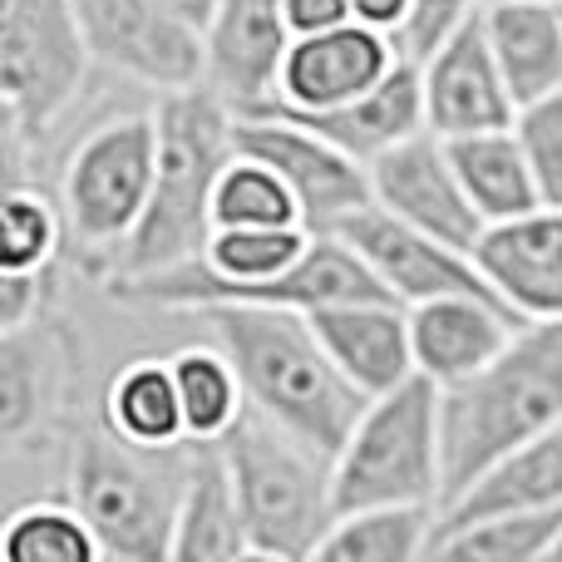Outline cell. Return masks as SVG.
Returning <instances> with one entry per match:
<instances>
[{
	"instance_id": "obj_1",
	"label": "cell",
	"mask_w": 562,
	"mask_h": 562,
	"mask_svg": "<svg viewBox=\"0 0 562 562\" xmlns=\"http://www.w3.org/2000/svg\"><path fill=\"white\" fill-rule=\"evenodd\" d=\"M188 316H203L207 336L233 356L247 409L296 435L316 454H340L366 409V395L330 360L306 311L267 301H213Z\"/></svg>"
},
{
	"instance_id": "obj_2",
	"label": "cell",
	"mask_w": 562,
	"mask_h": 562,
	"mask_svg": "<svg viewBox=\"0 0 562 562\" xmlns=\"http://www.w3.org/2000/svg\"><path fill=\"white\" fill-rule=\"evenodd\" d=\"M445 504L494 459L562 429V321H524L474 375L439 385Z\"/></svg>"
},
{
	"instance_id": "obj_3",
	"label": "cell",
	"mask_w": 562,
	"mask_h": 562,
	"mask_svg": "<svg viewBox=\"0 0 562 562\" xmlns=\"http://www.w3.org/2000/svg\"><path fill=\"white\" fill-rule=\"evenodd\" d=\"M158 114V178L144 223L119 247V272H164L207 252L217 233L213 198L227 164L237 158V109L213 85L173 89Z\"/></svg>"
},
{
	"instance_id": "obj_4",
	"label": "cell",
	"mask_w": 562,
	"mask_h": 562,
	"mask_svg": "<svg viewBox=\"0 0 562 562\" xmlns=\"http://www.w3.org/2000/svg\"><path fill=\"white\" fill-rule=\"evenodd\" d=\"M193 445H128L114 429L85 435L69 469V504L89 518L104 558L119 562H173L178 498L188 484Z\"/></svg>"
},
{
	"instance_id": "obj_5",
	"label": "cell",
	"mask_w": 562,
	"mask_h": 562,
	"mask_svg": "<svg viewBox=\"0 0 562 562\" xmlns=\"http://www.w3.org/2000/svg\"><path fill=\"white\" fill-rule=\"evenodd\" d=\"M217 445L233 464L252 558H316L321 538L340 518L330 459L301 445L296 435H286L272 419H262L257 409H243V419Z\"/></svg>"
},
{
	"instance_id": "obj_6",
	"label": "cell",
	"mask_w": 562,
	"mask_h": 562,
	"mask_svg": "<svg viewBox=\"0 0 562 562\" xmlns=\"http://www.w3.org/2000/svg\"><path fill=\"white\" fill-rule=\"evenodd\" d=\"M336 508L375 504H439L445 508V425H439V385L409 375L405 385L366 400L350 439L330 459Z\"/></svg>"
},
{
	"instance_id": "obj_7",
	"label": "cell",
	"mask_w": 562,
	"mask_h": 562,
	"mask_svg": "<svg viewBox=\"0 0 562 562\" xmlns=\"http://www.w3.org/2000/svg\"><path fill=\"white\" fill-rule=\"evenodd\" d=\"M94 65L75 0H0V99L5 138H40L85 89Z\"/></svg>"
},
{
	"instance_id": "obj_8",
	"label": "cell",
	"mask_w": 562,
	"mask_h": 562,
	"mask_svg": "<svg viewBox=\"0 0 562 562\" xmlns=\"http://www.w3.org/2000/svg\"><path fill=\"white\" fill-rule=\"evenodd\" d=\"M154 178H158V114L109 119L69 154L65 227L85 247H124L148 213Z\"/></svg>"
},
{
	"instance_id": "obj_9",
	"label": "cell",
	"mask_w": 562,
	"mask_h": 562,
	"mask_svg": "<svg viewBox=\"0 0 562 562\" xmlns=\"http://www.w3.org/2000/svg\"><path fill=\"white\" fill-rule=\"evenodd\" d=\"M75 10L94 65L138 79L158 94L207 85L203 25L168 10L164 0H75Z\"/></svg>"
},
{
	"instance_id": "obj_10",
	"label": "cell",
	"mask_w": 562,
	"mask_h": 562,
	"mask_svg": "<svg viewBox=\"0 0 562 562\" xmlns=\"http://www.w3.org/2000/svg\"><path fill=\"white\" fill-rule=\"evenodd\" d=\"M237 148L286 178L311 233H336L356 207L375 203L370 198V168L340 144H330L326 134H316L311 124L281 114V109L237 114Z\"/></svg>"
},
{
	"instance_id": "obj_11",
	"label": "cell",
	"mask_w": 562,
	"mask_h": 562,
	"mask_svg": "<svg viewBox=\"0 0 562 562\" xmlns=\"http://www.w3.org/2000/svg\"><path fill=\"white\" fill-rule=\"evenodd\" d=\"M350 247L370 262V272L390 286V296L405 301V306H419V301L435 296H494L504 301L494 286H488L484 267L474 262L469 247H454L445 237L425 233V227L405 223V217L385 213L380 203H366L336 227Z\"/></svg>"
},
{
	"instance_id": "obj_12",
	"label": "cell",
	"mask_w": 562,
	"mask_h": 562,
	"mask_svg": "<svg viewBox=\"0 0 562 562\" xmlns=\"http://www.w3.org/2000/svg\"><path fill=\"white\" fill-rule=\"evenodd\" d=\"M370 198H375L385 213L405 217V223L425 227V233L445 237L454 247H469L484 237V213L474 207L464 178L454 168L449 154V138H439L435 128L405 138V144L385 148L380 158H370Z\"/></svg>"
},
{
	"instance_id": "obj_13",
	"label": "cell",
	"mask_w": 562,
	"mask_h": 562,
	"mask_svg": "<svg viewBox=\"0 0 562 562\" xmlns=\"http://www.w3.org/2000/svg\"><path fill=\"white\" fill-rule=\"evenodd\" d=\"M405 59L400 40L390 30H375L366 20H346L336 30H316V35H296L291 55L281 65L277 104L286 114H326L366 89H375L390 69Z\"/></svg>"
},
{
	"instance_id": "obj_14",
	"label": "cell",
	"mask_w": 562,
	"mask_h": 562,
	"mask_svg": "<svg viewBox=\"0 0 562 562\" xmlns=\"http://www.w3.org/2000/svg\"><path fill=\"white\" fill-rule=\"evenodd\" d=\"M291 40L296 30H291L281 0H217V10L203 25L207 85L237 114H262L277 104Z\"/></svg>"
},
{
	"instance_id": "obj_15",
	"label": "cell",
	"mask_w": 562,
	"mask_h": 562,
	"mask_svg": "<svg viewBox=\"0 0 562 562\" xmlns=\"http://www.w3.org/2000/svg\"><path fill=\"white\" fill-rule=\"evenodd\" d=\"M419 69H425V119L439 138H469L514 124L518 99L488 45L484 10L459 25L435 55L419 59Z\"/></svg>"
},
{
	"instance_id": "obj_16",
	"label": "cell",
	"mask_w": 562,
	"mask_h": 562,
	"mask_svg": "<svg viewBox=\"0 0 562 562\" xmlns=\"http://www.w3.org/2000/svg\"><path fill=\"white\" fill-rule=\"evenodd\" d=\"M474 262L518 321H562V207L543 203L524 217L488 223Z\"/></svg>"
},
{
	"instance_id": "obj_17",
	"label": "cell",
	"mask_w": 562,
	"mask_h": 562,
	"mask_svg": "<svg viewBox=\"0 0 562 562\" xmlns=\"http://www.w3.org/2000/svg\"><path fill=\"white\" fill-rule=\"evenodd\" d=\"M321 346L330 350L346 380L366 400L385 395V390L405 385L415 370V340H409V306L395 296L375 301H346V306L311 311Z\"/></svg>"
},
{
	"instance_id": "obj_18",
	"label": "cell",
	"mask_w": 562,
	"mask_h": 562,
	"mask_svg": "<svg viewBox=\"0 0 562 562\" xmlns=\"http://www.w3.org/2000/svg\"><path fill=\"white\" fill-rule=\"evenodd\" d=\"M524 321L494 296H435L409 306V340H415V370L435 385L474 375L514 340Z\"/></svg>"
},
{
	"instance_id": "obj_19",
	"label": "cell",
	"mask_w": 562,
	"mask_h": 562,
	"mask_svg": "<svg viewBox=\"0 0 562 562\" xmlns=\"http://www.w3.org/2000/svg\"><path fill=\"white\" fill-rule=\"evenodd\" d=\"M237 558H252L237 479L223 445L203 439V445H193L188 484L183 498H178L173 562H237Z\"/></svg>"
},
{
	"instance_id": "obj_20",
	"label": "cell",
	"mask_w": 562,
	"mask_h": 562,
	"mask_svg": "<svg viewBox=\"0 0 562 562\" xmlns=\"http://www.w3.org/2000/svg\"><path fill=\"white\" fill-rule=\"evenodd\" d=\"M286 114V109H281ZM301 124H311L316 134H326L330 144H340L346 154H356L360 164L380 158L385 148L405 144V138L425 134L429 119H425V69L419 59H400L375 89H366L360 99L340 109H326V114H291Z\"/></svg>"
},
{
	"instance_id": "obj_21",
	"label": "cell",
	"mask_w": 562,
	"mask_h": 562,
	"mask_svg": "<svg viewBox=\"0 0 562 562\" xmlns=\"http://www.w3.org/2000/svg\"><path fill=\"white\" fill-rule=\"evenodd\" d=\"M553 504H562V429L514 449V454H504V459H494L474 484L459 488V494L439 508V533L459 528V524H474V518L518 514V508H553Z\"/></svg>"
},
{
	"instance_id": "obj_22",
	"label": "cell",
	"mask_w": 562,
	"mask_h": 562,
	"mask_svg": "<svg viewBox=\"0 0 562 562\" xmlns=\"http://www.w3.org/2000/svg\"><path fill=\"white\" fill-rule=\"evenodd\" d=\"M484 30L518 104L562 89V5L553 0H484Z\"/></svg>"
},
{
	"instance_id": "obj_23",
	"label": "cell",
	"mask_w": 562,
	"mask_h": 562,
	"mask_svg": "<svg viewBox=\"0 0 562 562\" xmlns=\"http://www.w3.org/2000/svg\"><path fill=\"white\" fill-rule=\"evenodd\" d=\"M449 154H454V168L464 178L474 207L484 213V223H508V217H524L533 207H543V188H538L533 164H528L514 124L488 128V134H469V138H449Z\"/></svg>"
},
{
	"instance_id": "obj_24",
	"label": "cell",
	"mask_w": 562,
	"mask_h": 562,
	"mask_svg": "<svg viewBox=\"0 0 562 562\" xmlns=\"http://www.w3.org/2000/svg\"><path fill=\"white\" fill-rule=\"evenodd\" d=\"M104 429H114L128 445H154V449L183 445L188 419H183V400H178L173 360L138 356L128 366H119L104 390Z\"/></svg>"
},
{
	"instance_id": "obj_25",
	"label": "cell",
	"mask_w": 562,
	"mask_h": 562,
	"mask_svg": "<svg viewBox=\"0 0 562 562\" xmlns=\"http://www.w3.org/2000/svg\"><path fill=\"white\" fill-rule=\"evenodd\" d=\"M439 504H375L350 508L321 538V562H415L435 553Z\"/></svg>"
},
{
	"instance_id": "obj_26",
	"label": "cell",
	"mask_w": 562,
	"mask_h": 562,
	"mask_svg": "<svg viewBox=\"0 0 562 562\" xmlns=\"http://www.w3.org/2000/svg\"><path fill=\"white\" fill-rule=\"evenodd\" d=\"M59 395V350L35 326L0 330V439L20 445Z\"/></svg>"
},
{
	"instance_id": "obj_27",
	"label": "cell",
	"mask_w": 562,
	"mask_h": 562,
	"mask_svg": "<svg viewBox=\"0 0 562 562\" xmlns=\"http://www.w3.org/2000/svg\"><path fill=\"white\" fill-rule=\"evenodd\" d=\"M562 538V504L553 508H518V514L474 518V524L445 528L429 558L459 562H543L558 553Z\"/></svg>"
},
{
	"instance_id": "obj_28",
	"label": "cell",
	"mask_w": 562,
	"mask_h": 562,
	"mask_svg": "<svg viewBox=\"0 0 562 562\" xmlns=\"http://www.w3.org/2000/svg\"><path fill=\"white\" fill-rule=\"evenodd\" d=\"M173 380H178V400H183V419H188V439H223L227 429L243 419L247 395L237 366L217 340L207 346H183L173 350Z\"/></svg>"
},
{
	"instance_id": "obj_29",
	"label": "cell",
	"mask_w": 562,
	"mask_h": 562,
	"mask_svg": "<svg viewBox=\"0 0 562 562\" xmlns=\"http://www.w3.org/2000/svg\"><path fill=\"white\" fill-rule=\"evenodd\" d=\"M0 558L5 562H99L89 518L75 504H25L0 528Z\"/></svg>"
},
{
	"instance_id": "obj_30",
	"label": "cell",
	"mask_w": 562,
	"mask_h": 562,
	"mask_svg": "<svg viewBox=\"0 0 562 562\" xmlns=\"http://www.w3.org/2000/svg\"><path fill=\"white\" fill-rule=\"evenodd\" d=\"M213 217L217 227H272V223H306L301 217L296 193L286 188V178L277 168H267L262 158L243 154L227 164L223 183L213 198Z\"/></svg>"
},
{
	"instance_id": "obj_31",
	"label": "cell",
	"mask_w": 562,
	"mask_h": 562,
	"mask_svg": "<svg viewBox=\"0 0 562 562\" xmlns=\"http://www.w3.org/2000/svg\"><path fill=\"white\" fill-rule=\"evenodd\" d=\"M59 213L45 193L25 183H10L0 207V267H49L59 247Z\"/></svg>"
},
{
	"instance_id": "obj_32",
	"label": "cell",
	"mask_w": 562,
	"mask_h": 562,
	"mask_svg": "<svg viewBox=\"0 0 562 562\" xmlns=\"http://www.w3.org/2000/svg\"><path fill=\"white\" fill-rule=\"evenodd\" d=\"M514 134L524 144L533 178L543 188V203L562 207V89L543 99H528L514 114Z\"/></svg>"
},
{
	"instance_id": "obj_33",
	"label": "cell",
	"mask_w": 562,
	"mask_h": 562,
	"mask_svg": "<svg viewBox=\"0 0 562 562\" xmlns=\"http://www.w3.org/2000/svg\"><path fill=\"white\" fill-rule=\"evenodd\" d=\"M479 10H484V0H409V15L395 40L409 59H425V55H435L459 25H469Z\"/></svg>"
},
{
	"instance_id": "obj_34",
	"label": "cell",
	"mask_w": 562,
	"mask_h": 562,
	"mask_svg": "<svg viewBox=\"0 0 562 562\" xmlns=\"http://www.w3.org/2000/svg\"><path fill=\"white\" fill-rule=\"evenodd\" d=\"M49 306V267H0V330H25Z\"/></svg>"
},
{
	"instance_id": "obj_35",
	"label": "cell",
	"mask_w": 562,
	"mask_h": 562,
	"mask_svg": "<svg viewBox=\"0 0 562 562\" xmlns=\"http://www.w3.org/2000/svg\"><path fill=\"white\" fill-rule=\"evenodd\" d=\"M286 5V20L296 35H316V30H336L346 20H356L350 0H281Z\"/></svg>"
},
{
	"instance_id": "obj_36",
	"label": "cell",
	"mask_w": 562,
	"mask_h": 562,
	"mask_svg": "<svg viewBox=\"0 0 562 562\" xmlns=\"http://www.w3.org/2000/svg\"><path fill=\"white\" fill-rule=\"evenodd\" d=\"M350 10H356V20H366V25L400 35V25H405V15H409V0H350Z\"/></svg>"
},
{
	"instance_id": "obj_37",
	"label": "cell",
	"mask_w": 562,
	"mask_h": 562,
	"mask_svg": "<svg viewBox=\"0 0 562 562\" xmlns=\"http://www.w3.org/2000/svg\"><path fill=\"white\" fill-rule=\"evenodd\" d=\"M168 10H178V15H188L193 25H207V15L217 10V0H164Z\"/></svg>"
},
{
	"instance_id": "obj_38",
	"label": "cell",
	"mask_w": 562,
	"mask_h": 562,
	"mask_svg": "<svg viewBox=\"0 0 562 562\" xmlns=\"http://www.w3.org/2000/svg\"><path fill=\"white\" fill-rule=\"evenodd\" d=\"M553 562H562V538H558V553H553Z\"/></svg>"
},
{
	"instance_id": "obj_39",
	"label": "cell",
	"mask_w": 562,
	"mask_h": 562,
	"mask_svg": "<svg viewBox=\"0 0 562 562\" xmlns=\"http://www.w3.org/2000/svg\"><path fill=\"white\" fill-rule=\"evenodd\" d=\"M553 5H562V0H553Z\"/></svg>"
}]
</instances>
